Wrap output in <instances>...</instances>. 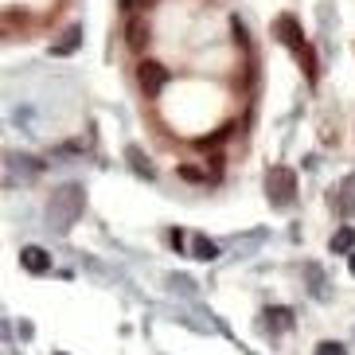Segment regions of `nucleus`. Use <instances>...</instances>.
I'll use <instances>...</instances> for the list:
<instances>
[{
    "mask_svg": "<svg viewBox=\"0 0 355 355\" xmlns=\"http://www.w3.org/2000/svg\"><path fill=\"white\" fill-rule=\"evenodd\" d=\"M230 129H234V125H223V129H215L211 137H199V148H207V145H219L223 137H230Z\"/></svg>",
    "mask_w": 355,
    "mask_h": 355,
    "instance_id": "obj_13",
    "label": "nucleus"
},
{
    "mask_svg": "<svg viewBox=\"0 0 355 355\" xmlns=\"http://www.w3.org/2000/svg\"><path fill=\"white\" fill-rule=\"evenodd\" d=\"M316 355H347V347L336 340H324V344H316Z\"/></svg>",
    "mask_w": 355,
    "mask_h": 355,
    "instance_id": "obj_12",
    "label": "nucleus"
},
{
    "mask_svg": "<svg viewBox=\"0 0 355 355\" xmlns=\"http://www.w3.org/2000/svg\"><path fill=\"white\" fill-rule=\"evenodd\" d=\"M273 35H277V40H282L293 55H301V71H304V78H309V83H316V74H320V67H316V51L309 47V40L301 35L297 20H293V16H277V20H273Z\"/></svg>",
    "mask_w": 355,
    "mask_h": 355,
    "instance_id": "obj_2",
    "label": "nucleus"
},
{
    "mask_svg": "<svg viewBox=\"0 0 355 355\" xmlns=\"http://www.w3.org/2000/svg\"><path fill=\"white\" fill-rule=\"evenodd\" d=\"M78 43H83V28L74 24V28H67V32H63V40H55L51 47H47V51H51V55H59V59H63V55L78 51Z\"/></svg>",
    "mask_w": 355,
    "mask_h": 355,
    "instance_id": "obj_7",
    "label": "nucleus"
},
{
    "mask_svg": "<svg viewBox=\"0 0 355 355\" xmlns=\"http://www.w3.org/2000/svg\"><path fill=\"white\" fill-rule=\"evenodd\" d=\"M266 196H270L273 207H289L297 199V172L289 164H273L266 172Z\"/></svg>",
    "mask_w": 355,
    "mask_h": 355,
    "instance_id": "obj_3",
    "label": "nucleus"
},
{
    "mask_svg": "<svg viewBox=\"0 0 355 355\" xmlns=\"http://www.w3.org/2000/svg\"><path fill=\"white\" fill-rule=\"evenodd\" d=\"M180 176H184V180H191V184H203V180H207L203 172H199V168H191V164H184V168H180Z\"/></svg>",
    "mask_w": 355,
    "mask_h": 355,
    "instance_id": "obj_14",
    "label": "nucleus"
},
{
    "mask_svg": "<svg viewBox=\"0 0 355 355\" xmlns=\"http://www.w3.org/2000/svg\"><path fill=\"white\" fill-rule=\"evenodd\" d=\"M332 207L344 215V219H352L355 215V176H347L340 188H336V196H332Z\"/></svg>",
    "mask_w": 355,
    "mask_h": 355,
    "instance_id": "obj_6",
    "label": "nucleus"
},
{
    "mask_svg": "<svg viewBox=\"0 0 355 355\" xmlns=\"http://www.w3.org/2000/svg\"><path fill=\"white\" fill-rule=\"evenodd\" d=\"M289 324H293L289 309H270V313H266V320H261V328H266V332H285Z\"/></svg>",
    "mask_w": 355,
    "mask_h": 355,
    "instance_id": "obj_10",
    "label": "nucleus"
},
{
    "mask_svg": "<svg viewBox=\"0 0 355 355\" xmlns=\"http://www.w3.org/2000/svg\"><path fill=\"white\" fill-rule=\"evenodd\" d=\"M347 270H352V277H355V254H347Z\"/></svg>",
    "mask_w": 355,
    "mask_h": 355,
    "instance_id": "obj_16",
    "label": "nucleus"
},
{
    "mask_svg": "<svg viewBox=\"0 0 355 355\" xmlns=\"http://www.w3.org/2000/svg\"><path fill=\"white\" fill-rule=\"evenodd\" d=\"M20 266L28 273H47V270H51V254L43 250V246H24V250H20Z\"/></svg>",
    "mask_w": 355,
    "mask_h": 355,
    "instance_id": "obj_5",
    "label": "nucleus"
},
{
    "mask_svg": "<svg viewBox=\"0 0 355 355\" xmlns=\"http://www.w3.org/2000/svg\"><path fill=\"white\" fill-rule=\"evenodd\" d=\"M125 43L133 47V51H141V47L148 43V24L141 20V16H133V20L125 24Z\"/></svg>",
    "mask_w": 355,
    "mask_h": 355,
    "instance_id": "obj_8",
    "label": "nucleus"
},
{
    "mask_svg": "<svg viewBox=\"0 0 355 355\" xmlns=\"http://www.w3.org/2000/svg\"><path fill=\"white\" fill-rule=\"evenodd\" d=\"M148 4H157V0H121V8H148Z\"/></svg>",
    "mask_w": 355,
    "mask_h": 355,
    "instance_id": "obj_15",
    "label": "nucleus"
},
{
    "mask_svg": "<svg viewBox=\"0 0 355 355\" xmlns=\"http://www.w3.org/2000/svg\"><path fill=\"white\" fill-rule=\"evenodd\" d=\"M328 250L332 254H355V227H340L328 242Z\"/></svg>",
    "mask_w": 355,
    "mask_h": 355,
    "instance_id": "obj_9",
    "label": "nucleus"
},
{
    "mask_svg": "<svg viewBox=\"0 0 355 355\" xmlns=\"http://www.w3.org/2000/svg\"><path fill=\"white\" fill-rule=\"evenodd\" d=\"M137 83H141V94L145 98H160V90L168 86V67L157 59H141L137 67Z\"/></svg>",
    "mask_w": 355,
    "mask_h": 355,
    "instance_id": "obj_4",
    "label": "nucleus"
},
{
    "mask_svg": "<svg viewBox=\"0 0 355 355\" xmlns=\"http://www.w3.org/2000/svg\"><path fill=\"white\" fill-rule=\"evenodd\" d=\"M191 258H199V261H215V258H219V246H215L211 239H203V234H196V239H191Z\"/></svg>",
    "mask_w": 355,
    "mask_h": 355,
    "instance_id": "obj_11",
    "label": "nucleus"
},
{
    "mask_svg": "<svg viewBox=\"0 0 355 355\" xmlns=\"http://www.w3.org/2000/svg\"><path fill=\"white\" fill-rule=\"evenodd\" d=\"M86 196H83V184H67V188H59L51 199H47V223H51V230H59V234H67L71 230V223L78 219V211H83Z\"/></svg>",
    "mask_w": 355,
    "mask_h": 355,
    "instance_id": "obj_1",
    "label": "nucleus"
}]
</instances>
